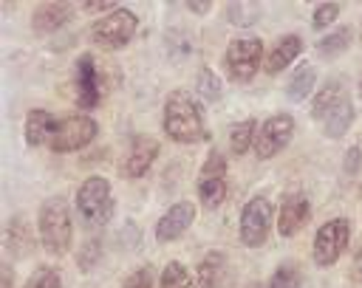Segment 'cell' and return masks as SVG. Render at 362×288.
<instances>
[{
	"mask_svg": "<svg viewBox=\"0 0 362 288\" xmlns=\"http://www.w3.org/2000/svg\"><path fill=\"white\" fill-rule=\"evenodd\" d=\"M345 102H351V99H348L345 85L331 79V82H325V88H320V90H317L314 104H311V116H314L317 121H322L328 113H334V110H337V107H342Z\"/></svg>",
	"mask_w": 362,
	"mask_h": 288,
	"instance_id": "obj_18",
	"label": "cell"
},
{
	"mask_svg": "<svg viewBox=\"0 0 362 288\" xmlns=\"http://www.w3.org/2000/svg\"><path fill=\"white\" fill-rule=\"evenodd\" d=\"M314 82H317V73H314V65H308V62H303L297 71H294V76L288 79V85H286V93H288V99H294V102H300V99H305L308 93H311V88H314Z\"/></svg>",
	"mask_w": 362,
	"mask_h": 288,
	"instance_id": "obj_20",
	"label": "cell"
},
{
	"mask_svg": "<svg viewBox=\"0 0 362 288\" xmlns=\"http://www.w3.org/2000/svg\"><path fill=\"white\" fill-rule=\"evenodd\" d=\"M351 121H354V104H351V102H345L342 107H337L334 113H328V116L322 119V130H325V136H328V138H339V136H345V133H348Z\"/></svg>",
	"mask_w": 362,
	"mask_h": 288,
	"instance_id": "obj_21",
	"label": "cell"
},
{
	"mask_svg": "<svg viewBox=\"0 0 362 288\" xmlns=\"http://www.w3.org/2000/svg\"><path fill=\"white\" fill-rule=\"evenodd\" d=\"M263 65V42L257 37H238L223 54V71L232 82H249Z\"/></svg>",
	"mask_w": 362,
	"mask_h": 288,
	"instance_id": "obj_4",
	"label": "cell"
},
{
	"mask_svg": "<svg viewBox=\"0 0 362 288\" xmlns=\"http://www.w3.org/2000/svg\"><path fill=\"white\" fill-rule=\"evenodd\" d=\"M164 133L175 144H198L206 141V124L201 104L187 90H173L164 102Z\"/></svg>",
	"mask_w": 362,
	"mask_h": 288,
	"instance_id": "obj_1",
	"label": "cell"
},
{
	"mask_svg": "<svg viewBox=\"0 0 362 288\" xmlns=\"http://www.w3.org/2000/svg\"><path fill=\"white\" fill-rule=\"evenodd\" d=\"M337 17H339V6H337V3H322V6L314 8L311 25H314V28H325V25H331Z\"/></svg>",
	"mask_w": 362,
	"mask_h": 288,
	"instance_id": "obj_30",
	"label": "cell"
},
{
	"mask_svg": "<svg viewBox=\"0 0 362 288\" xmlns=\"http://www.w3.org/2000/svg\"><path fill=\"white\" fill-rule=\"evenodd\" d=\"M187 8H189V11H195V14H206L212 6H209V3H187Z\"/></svg>",
	"mask_w": 362,
	"mask_h": 288,
	"instance_id": "obj_35",
	"label": "cell"
},
{
	"mask_svg": "<svg viewBox=\"0 0 362 288\" xmlns=\"http://www.w3.org/2000/svg\"><path fill=\"white\" fill-rule=\"evenodd\" d=\"M300 54H303V40H300L297 34H283V37L272 45V51L266 54L263 71H266V73H280V71H286Z\"/></svg>",
	"mask_w": 362,
	"mask_h": 288,
	"instance_id": "obj_15",
	"label": "cell"
},
{
	"mask_svg": "<svg viewBox=\"0 0 362 288\" xmlns=\"http://www.w3.org/2000/svg\"><path fill=\"white\" fill-rule=\"evenodd\" d=\"M158 288H189V271L184 263L170 260L158 277Z\"/></svg>",
	"mask_w": 362,
	"mask_h": 288,
	"instance_id": "obj_24",
	"label": "cell"
},
{
	"mask_svg": "<svg viewBox=\"0 0 362 288\" xmlns=\"http://www.w3.org/2000/svg\"><path fill=\"white\" fill-rule=\"evenodd\" d=\"M269 288H300V268L294 263L277 265V271L269 280Z\"/></svg>",
	"mask_w": 362,
	"mask_h": 288,
	"instance_id": "obj_26",
	"label": "cell"
},
{
	"mask_svg": "<svg viewBox=\"0 0 362 288\" xmlns=\"http://www.w3.org/2000/svg\"><path fill=\"white\" fill-rule=\"evenodd\" d=\"M25 243H28L25 226H23V220H20V217H14V220L8 223V232H6V246H8V251L23 254V251H25Z\"/></svg>",
	"mask_w": 362,
	"mask_h": 288,
	"instance_id": "obj_29",
	"label": "cell"
},
{
	"mask_svg": "<svg viewBox=\"0 0 362 288\" xmlns=\"http://www.w3.org/2000/svg\"><path fill=\"white\" fill-rule=\"evenodd\" d=\"M82 8L90 14V11H105V14H110V11H116L119 6L116 3H82Z\"/></svg>",
	"mask_w": 362,
	"mask_h": 288,
	"instance_id": "obj_33",
	"label": "cell"
},
{
	"mask_svg": "<svg viewBox=\"0 0 362 288\" xmlns=\"http://www.w3.org/2000/svg\"><path fill=\"white\" fill-rule=\"evenodd\" d=\"M23 288H62V280H59L57 268H51V265H40V268L25 280Z\"/></svg>",
	"mask_w": 362,
	"mask_h": 288,
	"instance_id": "obj_27",
	"label": "cell"
},
{
	"mask_svg": "<svg viewBox=\"0 0 362 288\" xmlns=\"http://www.w3.org/2000/svg\"><path fill=\"white\" fill-rule=\"evenodd\" d=\"M195 88H198V93L204 96V102H218V99H221V79H218L209 68H201V71H198Z\"/></svg>",
	"mask_w": 362,
	"mask_h": 288,
	"instance_id": "obj_25",
	"label": "cell"
},
{
	"mask_svg": "<svg viewBox=\"0 0 362 288\" xmlns=\"http://www.w3.org/2000/svg\"><path fill=\"white\" fill-rule=\"evenodd\" d=\"M71 11L74 8L68 3H40L31 14V25L37 34H51L71 20Z\"/></svg>",
	"mask_w": 362,
	"mask_h": 288,
	"instance_id": "obj_16",
	"label": "cell"
},
{
	"mask_svg": "<svg viewBox=\"0 0 362 288\" xmlns=\"http://www.w3.org/2000/svg\"><path fill=\"white\" fill-rule=\"evenodd\" d=\"M272 217H274V209H272L269 198H263V195L249 198L240 209V223H238L240 243L249 246V248L263 246L269 232H272Z\"/></svg>",
	"mask_w": 362,
	"mask_h": 288,
	"instance_id": "obj_5",
	"label": "cell"
},
{
	"mask_svg": "<svg viewBox=\"0 0 362 288\" xmlns=\"http://www.w3.org/2000/svg\"><path fill=\"white\" fill-rule=\"evenodd\" d=\"M74 93H76V104L82 110L96 107L99 99H102V82H99L96 59L90 54H82L76 59V68H74Z\"/></svg>",
	"mask_w": 362,
	"mask_h": 288,
	"instance_id": "obj_11",
	"label": "cell"
},
{
	"mask_svg": "<svg viewBox=\"0 0 362 288\" xmlns=\"http://www.w3.org/2000/svg\"><path fill=\"white\" fill-rule=\"evenodd\" d=\"M348 45H351V28L342 25V28L325 34V37L317 42V54H320V56H337V54H342Z\"/></svg>",
	"mask_w": 362,
	"mask_h": 288,
	"instance_id": "obj_23",
	"label": "cell"
},
{
	"mask_svg": "<svg viewBox=\"0 0 362 288\" xmlns=\"http://www.w3.org/2000/svg\"><path fill=\"white\" fill-rule=\"evenodd\" d=\"M257 14H260V8L255 3H232L226 8L229 23H235V25H252V23H257Z\"/></svg>",
	"mask_w": 362,
	"mask_h": 288,
	"instance_id": "obj_28",
	"label": "cell"
},
{
	"mask_svg": "<svg viewBox=\"0 0 362 288\" xmlns=\"http://www.w3.org/2000/svg\"><path fill=\"white\" fill-rule=\"evenodd\" d=\"M99 133V124L96 119L90 116H68V119H59L48 147L54 152H74V150H82L88 147Z\"/></svg>",
	"mask_w": 362,
	"mask_h": 288,
	"instance_id": "obj_8",
	"label": "cell"
},
{
	"mask_svg": "<svg viewBox=\"0 0 362 288\" xmlns=\"http://www.w3.org/2000/svg\"><path fill=\"white\" fill-rule=\"evenodd\" d=\"M122 288H153V274H150V268H136V271L122 282Z\"/></svg>",
	"mask_w": 362,
	"mask_h": 288,
	"instance_id": "obj_31",
	"label": "cell"
},
{
	"mask_svg": "<svg viewBox=\"0 0 362 288\" xmlns=\"http://www.w3.org/2000/svg\"><path fill=\"white\" fill-rule=\"evenodd\" d=\"M221 271H223V254H221V251H209V254L198 263L192 288H218Z\"/></svg>",
	"mask_w": 362,
	"mask_h": 288,
	"instance_id": "obj_19",
	"label": "cell"
},
{
	"mask_svg": "<svg viewBox=\"0 0 362 288\" xmlns=\"http://www.w3.org/2000/svg\"><path fill=\"white\" fill-rule=\"evenodd\" d=\"M359 161H362V152H359V147H351V150H348V158H345V169H348V172H356Z\"/></svg>",
	"mask_w": 362,
	"mask_h": 288,
	"instance_id": "obj_32",
	"label": "cell"
},
{
	"mask_svg": "<svg viewBox=\"0 0 362 288\" xmlns=\"http://www.w3.org/2000/svg\"><path fill=\"white\" fill-rule=\"evenodd\" d=\"M354 277L362 280V246H359L356 254H354Z\"/></svg>",
	"mask_w": 362,
	"mask_h": 288,
	"instance_id": "obj_34",
	"label": "cell"
},
{
	"mask_svg": "<svg viewBox=\"0 0 362 288\" xmlns=\"http://www.w3.org/2000/svg\"><path fill=\"white\" fill-rule=\"evenodd\" d=\"M291 136H294V116L277 113V116L266 119L260 124L257 136H255V155L263 158V161L272 158V155H277L291 141Z\"/></svg>",
	"mask_w": 362,
	"mask_h": 288,
	"instance_id": "obj_10",
	"label": "cell"
},
{
	"mask_svg": "<svg viewBox=\"0 0 362 288\" xmlns=\"http://www.w3.org/2000/svg\"><path fill=\"white\" fill-rule=\"evenodd\" d=\"M158 155V141L153 136H136L127 147V155H124V164H122V172L124 178H141L153 161Z\"/></svg>",
	"mask_w": 362,
	"mask_h": 288,
	"instance_id": "obj_14",
	"label": "cell"
},
{
	"mask_svg": "<svg viewBox=\"0 0 362 288\" xmlns=\"http://www.w3.org/2000/svg\"><path fill=\"white\" fill-rule=\"evenodd\" d=\"M348 240H351V223L345 217H334V220L322 223L314 234V248H311L314 263L322 268L334 265L339 260V254L348 248Z\"/></svg>",
	"mask_w": 362,
	"mask_h": 288,
	"instance_id": "obj_7",
	"label": "cell"
},
{
	"mask_svg": "<svg viewBox=\"0 0 362 288\" xmlns=\"http://www.w3.org/2000/svg\"><path fill=\"white\" fill-rule=\"evenodd\" d=\"M136 28H139V17L119 6L116 11H110V14H105L93 23L90 40L102 48H124L133 40Z\"/></svg>",
	"mask_w": 362,
	"mask_h": 288,
	"instance_id": "obj_6",
	"label": "cell"
},
{
	"mask_svg": "<svg viewBox=\"0 0 362 288\" xmlns=\"http://www.w3.org/2000/svg\"><path fill=\"white\" fill-rule=\"evenodd\" d=\"M0 274H3V285H0V288H11V268H8V265H3V268H0Z\"/></svg>",
	"mask_w": 362,
	"mask_h": 288,
	"instance_id": "obj_36",
	"label": "cell"
},
{
	"mask_svg": "<svg viewBox=\"0 0 362 288\" xmlns=\"http://www.w3.org/2000/svg\"><path fill=\"white\" fill-rule=\"evenodd\" d=\"M192 220H195V206H192L189 200L173 203V206L158 217V223H156V240H158V243H170V240L181 237V234L189 229Z\"/></svg>",
	"mask_w": 362,
	"mask_h": 288,
	"instance_id": "obj_13",
	"label": "cell"
},
{
	"mask_svg": "<svg viewBox=\"0 0 362 288\" xmlns=\"http://www.w3.org/2000/svg\"><path fill=\"white\" fill-rule=\"evenodd\" d=\"M113 195H110V184L102 175H90L82 181V186L76 189V212L85 223L90 226H105L113 217Z\"/></svg>",
	"mask_w": 362,
	"mask_h": 288,
	"instance_id": "obj_3",
	"label": "cell"
},
{
	"mask_svg": "<svg viewBox=\"0 0 362 288\" xmlns=\"http://www.w3.org/2000/svg\"><path fill=\"white\" fill-rule=\"evenodd\" d=\"M40 240L51 254H65L74 237V223H71V209L62 198H48L40 206Z\"/></svg>",
	"mask_w": 362,
	"mask_h": 288,
	"instance_id": "obj_2",
	"label": "cell"
},
{
	"mask_svg": "<svg viewBox=\"0 0 362 288\" xmlns=\"http://www.w3.org/2000/svg\"><path fill=\"white\" fill-rule=\"evenodd\" d=\"M198 198L206 209H218L226 198V161L218 150H212L201 167L198 178Z\"/></svg>",
	"mask_w": 362,
	"mask_h": 288,
	"instance_id": "obj_9",
	"label": "cell"
},
{
	"mask_svg": "<svg viewBox=\"0 0 362 288\" xmlns=\"http://www.w3.org/2000/svg\"><path fill=\"white\" fill-rule=\"evenodd\" d=\"M57 124H59V119H54V113H48V110H42V107L28 110V116H25V141L31 147L48 144Z\"/></svg>",
	"mask_w": 362,
	"mask_h": 288,
	"instance_id": "obj_17",
	"label": "cell"
},
{
	"mask_svg": "<svg viewBox=\"0 0 362 288\" xmlns=\"http://www.w3.org/2000/svg\"><path fill=\"white\" fill-rule=\"evenodd\" d=\"M308 198L303 192H288L280 203V212H277V232L283 237H294L305 223H308Z\"/></svg>",
	"mask_w": 362,
	"mask_h": 288,
	"instance_id": "obj_12",
	"label": "cell"
},
{
	"mask_svg": "<svg viewBox=\"0 0 362 288\" xmlns=\"http://www.w3.org/2000/svg\"><path fill=\"white\" fill-rule=\"evenodd\" d=\"M255 136H257L255 119L238 121V124L232 127V133H229V147H232V152H235V155H243L249 147H255Z\"/></svg>",
	"mask_w": 362,
	"mask_h": 288,
	"instance_id": "obj_22",
	"label": "cell"
}]
</instances>
